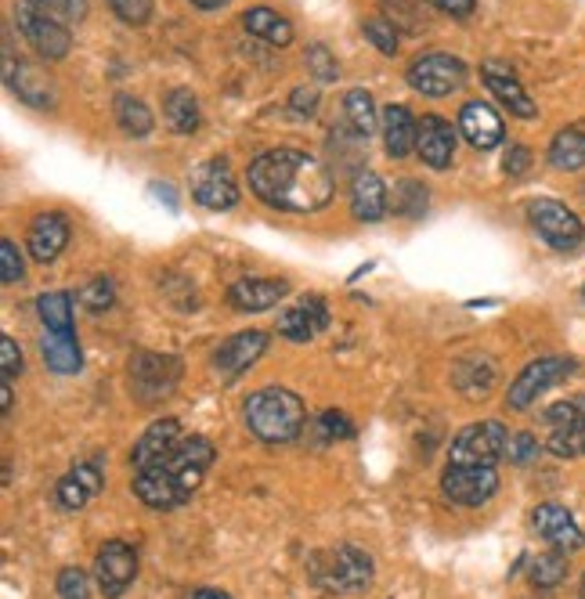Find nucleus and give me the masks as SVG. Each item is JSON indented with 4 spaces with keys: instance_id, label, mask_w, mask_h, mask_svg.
Masks as SVG:
<instances>
[{
    "instance_id": "obj_1",
    "label": "nucleus",
    "mask_w": 585,
    "mask_h": 599,
    "mask_svg": "<svg viewBox=\"0 0 585 599\" xmlns=\"http://www.w3.org/2000/svg\"><path fill=\"white\" fill-rule=\"evenodd\" d=\"M250 188L257 199L286 213H315L333 199V173L300 149H271L250 163Z\"/></svg>"
},
{
    "instance_id": "obj_2",
    "label": "nucleus",
    "mask_w": 585,
    "mask_h": 599,
    "mask_svg": "<svg viewBox=\"0 0 585 599\" xmlns=\"http://www.w3.org/2000/svg\"><path fill=\"white\" fill-rule=\"evenodd\" d=\"M214 466V445L207 437H185V441L159 459L149 470H135V495L149 509H178L185 506Z\"/></svg>"
},
{
    "instance_id": "obj_3",
    "label": "nucleus",
    "mask_w": 585,
    "mask_h": 599,
    "mask_svg": "<svg viewBox=\"0 0 585 599\" xmlns=\"http://www.w3.org/2000/svg\"><path fill=\"white\" fill-rule=\"evenodd\" d=\"M246 427L265 445H289L297 441L304 422H307V408L292 390L286 387H265L246 398L242 405Z\"/></svg>"
},
{
    "instance_id": "obj_4",
    "label": "nucleus",
    "mask_w": 585,
    "mask_h": 599,
    "mask_svg": "<svg viewBox=\"0 0 585 599\" xmlns=\"http://www.w3.org/2000/svg\"><path fill=\"white\" fill-rule=\"evenodd\" d=\"M506 445H509V433L503 422L485 419V422H474L456 433V441L448 448V466H499V459H506Z\"/></svg>"
},
{
    "instance_id": "obj_5",
    "label": "nucleus",
    "mask_w": 585,
    "mask_h": 599,
    "mask_svg": "<svg viewBox=\"0 0 585 599\" xmlns=\"http://www.w3.org/2000/svg\"><path fill=\"white\" fill-rule=\"evenodd\" d=\"M315 578L329 592H361L373 581V557L358 546H336L315 560Z\"/></svg>"
},
{
    "instance_id": "obj_6",
    "label": "nucleus",
    "mask_w": 585,
    "mask_h": 599,
    "mask_svg": "<svg viewBox=\"0 0 585 599\" xmlns=\"http://www.w3.org/2000/svg\"><path fill=\"white\" fill-rule=\"evenodd\" d=\"M575 369H578V365H575L572 358H564V355L535 358L528 369H524V372L514 379V383H509V390H506L509 408H517V412H520V408L535 405L546 390H553L557 383H564L567 376H575Z\"/></svg>"
},
{
    "instance_id": "obj_7",
    "label": "nucleus",
    "mask_w": 585,
    "mask_h": 599,
    "mask_svg": "<svg viewBox=\"0 0 585 599\" xmlns=\"http://www.w3.org/2000/svg\"><path fill=\"white\" fill-rule=\"evenodd\" d=\"M181 379V361L173 355H135L130 361V393L145 405H156L173 393Z\"/></svg>"
},
{
    "instance_id": "obj_8",
    "label": "nucleus",
    "mask_w": 585,
    "mask_h": 599,
    "mask_svg": "<svg viewBox=\"0 0 585 599\" xmlns=\"http://www.w3.org/2000/svg\"><path fill=\"white\" fill-rule=\"evenodd\" d=\"M466 62L463 58H452L445 51H434V54H423L413 62V69H408V87L427 98H445L452 91H459V87L466 83Z\"/></svg>"
},
{
    "instance_id": "obj_9",
    "label": "nucleus",
    "mask_w": 585,
    "mask_h": 599,
    "mask_svg": "<svg viewBox=\"0 0 585 599\" xmlns=\"http://www.w3.org/2000/svg\"><path fill=\"white\" fill-rule=\"evenodd\" d=\"M549 427L546 448L561 459H582L585 456V398H572L553 405L543 416Z\"/></svg>"
},
{
    "instance_id": "obj_10",
    "label": "nucleus",
    "mask_w": 585,
    "mask_h": 599,
    "mask_svg": "<svg viewBox=\"0 0 585 599\" xmlns=\"http://www.w3.org/2000/svg\"><path fill=\"white\" fill-rule=\"evenodd\" d=\"M14 26H19V33L33 43V51L40 58H48V62H58V58H66L72 40H69V26L48 19L43 11H37L29 0L22 4H14Z\"/></svg>"
},
{
    "instance_id": "obj_11",
    "label": "nucleus",
    "mask_w": 585,
    "mask_h": 599,
    "mask_svg": "<svg viewBox=\"0 0 585 599\" xmlns=\"http://www.w3.org/2000/svg\"><path fill=\"white\" fill-rule=\"evenodd\" d=\"M528 221L538 231V239H543L546 246H553V250H575L585 236L578 217L557 199H535L528 207Z\"/></svg>"
},
{
    "instance_id": "obj_12",
    "label": "nucleus",
    "mask_w": 585,
    "mask_h": 599,
    "mask_svg": "<svg viewBox=\"0 0 585 599\" xmlns=\"http://www.w3.org/2000/svg\"><path fill=\"white\" fill-rule=\"evenodd\" d=\"M442 491L448 502L477 509L499 491V473H495V466H480V470L477 466H448L442 477Z\"/></svg>"
},
{
    "instance_id": "obj_13",
    "label": "nucleus",
    "mask_w": 585,
    "mask_h": 599,
    "mask_svg": "<svg viewBox=\"0 0 585 599\" xmlns=\"http://www.w3.org/2000/svg\"><path fill=\"white\" fill-rule=\"evenodd\" d=\"M95 578H98V589L106 599H120L138 578V552L130 549L120 538H112L98 549L95 557Z\"/></svg>"
},
{
    "instance_id": "obj_14",
    "label": "nucleus",
    "mask_w": 585,
    "mask_h": 599,
    "mask_svg": "<svg viewBox=\"0 0 585 599\" xmlns=\"http://www.w3.org/2000/svg\"><path fill=\"white\" fill-rule=\"evenodd\" d=\"M192 196L207 210H231L239 202V184L225 159H210L192 173Z\"/></svg>"
},
{
    "instance_id": "obj_15",
    "label": "nucleus",
    "mask_w": 585,
    "mask_h": 599,
    "mask_svg": "<svg viewBox=\"0 0 585 599\" xmlns=\"http://www.w3.org/2000/svg\"><path fill=\"white\" fill-rule=\"evenodd\" d=\"M532 523H535V531L543 535L553 549H561V552H575V549L585 546V535L578 528V520L572 517V509H564L557 502L538 506L535 513H532Z\"/></svg>"
},
{
    "instance_id": "obj_16",
    "label": "nucleus",
    "mask_w": 585,
    "mask_h": 599,
    "mask_svg": "<svg viewBox=\"0 0 585 599\" xmlns=\"http://www.w3.org/2000/svg\"><path fill=\"white\" fill-rule=\"evenodd\" d=\"M416 152L430 170H448L452 159H456V127L442 120V116H423Z\"/></svg>"
},
{
    "instance_id": "obj_17",
    "label": "nucleus",
    "mask_w": 585,
    "mask_h": 599,
    "mask_svg": "<svg viewBox=\"0 0 585 599\" xmlns=\"http://www.w3.org/2000/svg\"><path fill=\"white\" fill-rule=\"evenodd\" d=\"M329 326V311L321 297H300L297 303H289L282 318H279V332L292 343H307Z\"/></svg>"
},
{
    "instance_id": "obj_18",
    "label": "nucleus",
    "mask_w": 585,
    "mask_h": 599,
    "mask_svg": "<svg viewBox=\"0 0 585 599\" xmlns=\"http://www.w3.org/2000/svg\"><path fill=\"white\" fill-rule=\"evenodd\" d=\"M480 80H485V87L503 101V106L514 112V116H520V120H532V116L538 112L535 109V101L528 98V91L520 87V80H517V72L509 69V66H499V62H485L480 66Z\"/></svg>"
},
{
    "instance_id": "obj_19",
    "label": "nucleus",
    "mask_w": 585,
    "mask_h": 599,
    "mask_svg": "<svg viewBox=\"0 0 585 599\" xmlns=\"http://www.w3.org/2000/svg\"><path fill=\"white\" fill-rule=\"evenodd\" d=\"M66 242H69V221L62 213L48 210L29 224L26 246H29V257H33L37 264H51V260L66 250Z\"/></svg>"
},
{
    "instance_id": "obj_20",
    "label": "nucleus",
    "mask_w": 585,
    "mask_h": 599,
    "mask_svg": "<svg viewBox=\"0 0 585 599\" xmlns=\"http://www.w3.org/2000/svg\"><path fill=\"white\" fill-rule=\"evenodd\" d=\"M181 441H185V433H181L178 419H156L152 427L138 437L130 462H135V470H149V466H156L159 459H167Z\"/></svg>"
},
{
    "instance_id": "obj_21",
    "label": "nucleus",
    "mask_w": 585,
    "mask_h": 599,
    "mask_svg": "<svg viewBox=\"0 0 585 599\" xmlns=\"http://www.w3.org/2000/svg\"><path fill=\"white\" fill-rule=\"evenodd\" d=\"M459 130L477 152H492L495 144L503 141L499 112H495L492 106H485V101H466L463 112H459Z\"/></svg>"
},
{
    "instance_id": "obj_22",
    "label": "nucleus",
    "mask_w": 585,
    "mask_h": 599,
    "mask_svg": "<svg viewBox=\"0 0 585 599\" xmlns=\"http://www.w3.org/2000/svg\"><path fill=\"white\" fill-rule=\"evenodd\" d=\"M101 485H106V477H101L98 462H77L62 480H58L54 499H58V506L72 513V509H83L87 502H91L101 491Z\"/></svg>"
},
{
    "instance_id": "obj_23",
    "label": "nucleus",
    "mask_w": 585,
    "mask_h": 599,
    "mask_svg": "<svg viewBox=\"0 0 585 599\" xmlns=\"http://www.w3.org/2000/svg\"><path fill=\"white\" fill-rule=\"evenodd\" d=\"M286 293H289V282L282 279H239L228 289V303L242 315H260V311H271Z\"/></svg>"
},
{
    "instance_id": "obj_24",
    "label": "nucleus",
    "mask_w": 585,
    "mask_h": 599,
    "mask_svg": "<svg viewBox=\"0 0 585 599\" xmlns=\"http://www.w3.org/2000/svg\"><path fill=\"white\" fill-rule=\"evenodd\" d=\"M268 350V336L265 332H236L231 340H225L221 347H217V355H214V365H217V372H225V376H239L242 369H250V365L265 355Z\"/></svg>"
},
{
    "instance_id": "obj_25",
    "label": "nucleus",
    "mask_w": 585,
    "mask_h": 599,
    "mask_svg": "<svg viewBox=\"0 0 585 599\" xmlns=\"http://www.w3.org/2000/svg\"><path fill=\"white\" fill-rule=\"evenodd\" d=\"M350 213H355L358 221H365V224L384 221V213H387V188H384V181H379L373 170H358L355 173V184H350Z\"/></svg>"
},
{
    "instance_id": "obj_26",
    "label": "nucleus",
    "mask_w": 585,
    "mask_h": 599,
    "mask_svg": "<svg viewBox=\"0 0 585 599\" xmlns=\"http://www.w3.org/2000/svg\"><path fill=\"white\" fill-rule=\"evenodd\" d=\"M419 141V123L405 106H387L384 109V144L390 159H405Z\"/></svg>"
},
{
    "instance_id": "obj_27",
    "label": "nucleus",
    "mask_w": 585,
    "mask_h": 599,
    "mask_svg": "<svg viewBox=\"0 0 585 599\" xmlns=\"http://www.w3.org/2000/svg\"><path fill=\"white\" fill-rule=\"evenodd\" d=\"M40 355H43V365H48V369L58 372V376H72V372L83 369L77 336H58V332L43 329V336H40Z\"/></svg>"
},
{
    "instance_id": "obj_28",
    "label": "nucleus",
    "mask_w": 585,
    "mask_h": 599,
    "mask_svg": "<svg viewBox=\"0 0 585 599\" xmlns=\"http://www.w3.org/2000/svg\"><path fill=\"white\" fill-rule=\"evenodd\" d=\"M242 26L250 29L257 40L271 43V48H289V43H292V26L271 8H250L242 14Z\"/></svg>"
},
{
    "instance_id": "obj_29",
    "label": "nucleus",
    "mask_w": 585,
    "mask_h": 599,
    "mask_svg": "<svg viewBox=\"0 0 585 599\" xmlns=\"http://www.w3.org/2000/svg\"><path fill=\"white\" fill-rule=\"evenodd\" d=\"M549 163L564 170V173H575L585 167V130L582 127H567L561 130L557 138L549 144Z\"/></svg>"
},
{
    "instance_id": "obj_30",
    "label": "nucleus",
    "mask_w": 585,
    "mask_h": 599,
    "mask_svg": "<svg viewBox=\"0 0 585 599\" xmlns=\"http://www.w3.org/2000/svg\"><path fill=\"white\" fill-rule=\"evenodd\" d=\"M37 315L43 321V329L58 336H77L72 332V300L62 289H51V293L37 297Z\"/></svg>"
},
{
    "instance_id": "obj_31",
    "label": "nucleus",
    "mask_w": 585,
    "mask_h": 599,
    "mask_svg": "<svg viewBox=\"0 0 585 599\" xmlns=\"http://www.w3.org/2000/svg\"><path fill=\"white\" fill-rule=\"evenodd\" d=\"M163 116H167V123L178 130V134H196V130H199V101H196V94L188 91V87L170 91L167 101H163Z\"/></svg>"
},
{
    "instance_id": "obj_32",
    "label": "nucleus",
    "mask_w": 585,
    "mask_h": 599,
    "mask_svg": "<svg viewBox=\"0 0 585 599\" xmlns=\"http://www.w3.org/2000/svg\"><path fill=\"white\" fill-rule=\"evenodd\" d=\"M456 383L466 398H488L495 383V365L488 358H463L456 365Z\"/></svg>"
},
{
    "instance_id": "obj_33",
    "label": "nucleus",
    "mask_w": 585,
    "mask_h": 599,
    "mask_svg": "<svg viewBox=\"0 0 585 599\" xmlns=\"http://www.w3.org/2000/svg\"><path fill=\"white\" fill-rule=\"evenodd\" d=\"M116 123H120L123 134H130V138L152 134V112L135 94H116Z\"/></svg>"
},
{
    "instance_id": "obj_34",
    "label": "nucleus",
    "mask_w": 585,
    "mask_h": 599,
    "mask_svg": "<svg viewBox=\"0 0 585 599\" xmlns=\"http://www.w3.org/2000/svg\"><path fill=\"white\" fill-rule=\"evenodd\" d=\"M344 109H347V120L350 127H355L358 138H369L376 130V106H373V94L361 91V87H355L347 98H344Z\"/></svg>"
},
{
    "instance_id": "obj_35",
    "label": "nucleus",
    "mask_w": 585,
    "mask_h": 599,
    "mask_svg": "<svg viewBox=\"0 0 585 599\" xmlns=\"http://www.w3.org/2000/svg\"><path fill=\"white\" fill-rule=\"evenodd\" d=\"M532 586L538 589H557L561 581L567 578V552L553 549V552H543V557L532 560Z\"/></svg>"
},
{
    "instance_id": "obj_36",
    "label": "nucleus",
    "mask_w": 585,
    "mask_h": 599,
    "mask_svg": "<svg viewBox=\"0 0 585 599\" xmlns=\"http://www.w3.org/2000/svg\"><path fill=\"white\" fill-rule=\"evenodd\" d=\"M29 4L48 14V19L62 22V26L80 22L83 14H87V0H29Z\"/></svg>"
},
{
    "instance_id": "obj_37",
    "label": "nucleus",
    "mask_w": 585,
    "mask_h": 599,
    "mask_svg": "<svg viewBox=\"0 0 585 599\" xmlns=\"http://www.w3.org/2000/svg\"><path fill=\"white\" fill-rule=\"evenodd\" d=\"M54 589H58V599H91V581H87L80 567H62Z\"/></svg>"
},
{
    "instance_id": "obj_38",
    "label": "nucleus",
    "mask_w": 585,
    "mask_h": 599,
    "mask_svg": "<svg viewBox=\"0 0 585 599\" xmlns=\"http://www.w3.org/2000/svg\"><path fill=\"white\" fill-rule=\"evenodd\" d=\"M394 207H398L405 217H419L427 210V192H423V184L398 181V188H394Z\"/></svg>"
},
{
    "instance_id": "obj_39",
    "label": "nucleus",
    "mask_w": 585,
    "mask_h": 599,
    "mask_svg": "<svg viewBox=\"0 0 585 599\" xmlns=\"http://www.w3.org/2000/svg\"><path fill=\"white\" fill-rule=\"evenodd\" d=\"M347 437H355V427H350V419L344 412H321L318 416V441L321 445L347 441Z\"/></svg>"
},
{
    "instance_id": "obj_40",
    "label": "nucleus",
    "mask_w": 585,
    "mask_h": 599,
    "mask_svg": "<svg viewBox=\"0 0 585 599\" xmlns=\"http://www.w3.org/2000/svg\"><path fill=\"white\" fill-rule=\"evenodd\" d=\"M106 4L127 26H145L152 19V0H106Z\"/></svg>"
},
{
    "instance_id": "obj_41",
    "label": "nucleus",
    "mask_w": 585,
    "mask_h": 599,
    "mask_svg": "<svg viewBox=\"0 0 585 599\" xmlns=\"http://www.w3.org/2000/svg\"><path fill=\"white\" fill-rule=\"evenodd\" d=\"M22 253H19V246H14L11 239H0V282L11 286V282H22Z\"/></svg>"
},
{
    "instance_id": "obj_42",
    "label": "nucleus",
    "mask_w": 585,
    "mask_h": 599,
    "mask_svg": "<svg viewBox=\"0 0 585 599\" xmlns=\"http://www.w3.org/2000/svg\"><path fill=\"white\" fill-rule=\"evenodd\" d=\"M80 300H83V307H87V311H95V315L109 311V307H112V300H116V293H112V282H106V279H95L91 286H83Z\"/></svg>"
},
{
    "instance_id": "obj_43",
    "label": "nucleus",
    "mask_w": 585,
    "mask_h": 599,
    "mask_svg": "<svg viewBox=\"0 0 585 599\" xmlns=\"http://www.w3.org/2000/svg\"><path fill=\"white\" fill-rule=\"evenodd\" d=\"M365 37H369L384 54L398 51V29H394L390 22H384V19H369V22H365Z\"/></svg>"
},
{
    "instance_id": "obj_44",
    "label": "nucleus",
    "mask_w": 585,
    "mask_h": 599,
    "mask_svg": "<svg viewBox=\"0 0 585 599\" xmlns=\"http://www.w3.org/2000/svg\"><path fill=\"white\" fill-rule=\"evenodd\" d=\"M307 69H311L318 80H336V72H340V66H336V58L329 54L326 43H315V48L307 51Z\"/></svg>"
},
{
    "instance_id": "obj_45",
    "label": "nucleus",
    "mask_w": 585,
    "mask_h": 599,
    "mask_svg": "<svg viewBox=\"0 0 585 599\" xmlns=\"http://www.w3.org/2000/svg\"><path fill=\"white\" fill-rule=\"evenodd\" d=\"M535 456H538V441H535L532 433H514V437H509V445H506V459L514 462V466H528Z\"/></svg>"
},
{
    "instance_id": "obj_46",
    "label": "nucleus",
    "mask_w": 585,
    "mask_h": 599,
    "mask_svg": "<svg viewBox=\"0 0 585 599\" xmlns=\"http://www.w3.org/2000/svg\"><path fill=\"white\" fill-rule=\"evenodd\" d=\"M0 369H4V383H14V376L22 372V350L11 336H0Z\"/></svg>"
},
{
    "instance_id": "obj_47",
    "label": "nucleus",
    "mask_w": 585,
    "mask_h": 599,
    "mask_svg": "<svg viewBox=\"0 0 585 599\" xmlns=\"http://www.w3.org/2000/svg\"><path fill=\"white\" fill-rule=\"evenodd\" d=\"M528 167H532V152L524 149V144H514V149H509L506 159H503V170L509 173V178H520Z\"/></svg>"
},
{
    "instance_id": "obj_48",
    "label": "nucleus",
    "mask_w": 585,
    "mask_h": 599,
    "mask_svg": "<svg viewBox=\"0 0 585 599\" xmlns=\"http://www.w3.org/2000/svg\"><path fill=\"white\" fill-rule=\"evenodd\" d=\"M289 106H292V112L311 116V112L318 109V94H315V91H304V87H297V91H292V98H289Z\"/></svg>"
},
{
    "instance_id": "obj_49",
    "label": "nucleus",
    "mask_w": 585,
    "mask_h": 599,
    "mask_svg": "<svg viewBox=\"0 0 585 599\" xmlns=\"http://www.w3.org/2000/svg\"><path fill=\"white\" fill-rule=\"evenodd\" d=\"M434 4L445 14H452V19H466V14H474L477 0H434Z\"/></svg>"
},
{
    "instance_id": "obj_50",
    "label": "nucleus",
    "mask_w": 585,
    "mask_h": 599,
    "mask_svg": "<svg viewBox=\"0 0 585 599\" xmlns=\"http://www.w3.org/2000/svg\"><path fill=\"white\" fill-rule=\"evenodd\" d=\"M11 405H14V393H11V383L0 387V408H4V416H11Z\"/></svg>"
},
{
    "instance_id": "obj_51",
    "label": "nucleus",
    "mask_w": 585,
    "mask_h": 599,
    "mask_svg": "<svg viewBox=\"0 0 585 599\" xmlns=\"http://www.w3.org/2000/svg\"><path fill=\"white\" fill-rule=\"evenodd\" d=\"M192 4H196L199 11H217V8H225L228 0H192Z\"/></svg>"
},
{
    "instance_id": "obj_52",
    "label": "nucleus",
    "mask_w": 585,
    "mask_h": 599,
    "mask_svg": "<svg viewBox=\"0 0 585 599\" xmlns=\"http://www.w3.org/2000/svg\"><path fill=\"white\" fill-rule=\"evenodd\" d=\"M192 599H231L228 592H221V589H199Z\"/></svg>"
},
{
    "instance_id": "obj_53",
    "label": "nucleus",
    "mask_w": 585,
    "mask_h": 599,
    "mask_svg": "<svg viewBox=\"0 0 585 599\" xmlns=\"http://www.w3.org/2000/svg\"><path fill=\"white\" fill-rule=\"evenodd\" d=\"M582 599H585V578H582Z\"/></svg>"
},
{
    "instance_id": "obj_54",
    "label": "nucleus",
    "mask_w": 585,
    "mask_h": 599,
    "mask_svg": "<svg viewBox=\"0 0 585 599\" xmlns=\"http://www.w3.org/2000/svg\"><path fill=\"white\" fill-rule=\"evenodd\" d=\"M582 293H585V289H582Z\"/></svg>"
}]
</instances>
